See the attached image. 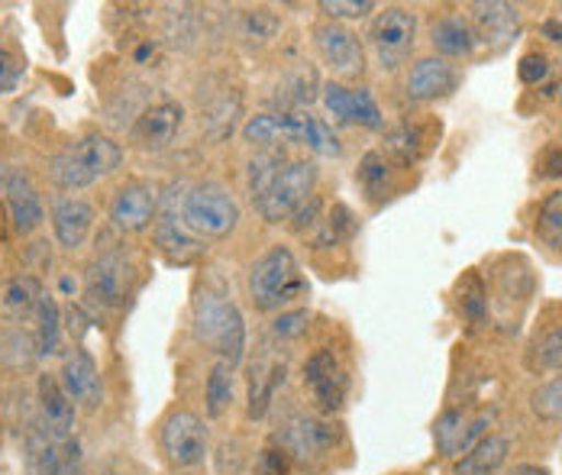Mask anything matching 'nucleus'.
I'll list each match as a JSON object with an SVG mask.
<instances>
[{
  "mask_svg": "<svg viewBox=\"0 0 562 475\" xmlns=\"http://www.w3.org/2000/svg\"><path fill=\"white\" fill-rule=\"evenodd\" d=\"M537 237L547 249L562 252V191L547 194V201L537 211Z\"/></svg>",
  "mask_w": 562,
  "mask_h": 475,
  "instance_id": "35",
  "label": "nucleus"
},
{
  "mask_svg": "<svg viewBox=\"0 0 562 475\" xmlns=\"http://www.w3.org/2000/svg\"><path fill=\"white\" fill-rule=\"evenodd\" d=\"M430 46L437 49L440 59H469L479 46L472 23L462 13L437 16L430 26Z\"/></svg>",
  "mask_w": 562,
  "mask_h": 475,
  "instance_id": "22",
  "label": "nucleus"
},
{
  "mask_svg": "<svg viewBox=\"0 0 562 475\" xmlns=\"http://www.w3.org/2000/svg\"><path fill=\"white\" fill-rule=\"evenodd\" d=\"M33 320H36V330H33L36 353L53 357L58 350V304L53 301V295H43V301L33 310Z\"/></svg>",
  "mask_w": 562,
  "mask_h": 475,
  "instance_id": "34",
  "label": "nucleus"
},
{
  "mask_svg": "<svg viewBox=\"0 0 562 475\" xmlns=\"http://www.w3.org/2000/svg\"><path fill=\"white\" fill-rule=\"evenodd\" d=\"M321 207H324V204H321V197H317V194H314L307 204H301V207H297V214H294V234H301V237H304V234L317 230V227H321V220H324V217H321Z\"/></svg>",
  "mask_w": 562,
  "mask_h": 475,
  "instance_id": "47",
  "label": "nucleus"
},
{
  "mask_svg": "<svg viewBox=\"0 0 562 475\" xmlns=\"http://www.w3.org/2000/svg\"><path fill=\"white\" fill-rule=\"evenodd\" d=\"M181 224L204 239L229 237L239 224V204L236 197L217 181L194 184L181 201Z\"/></svg>",
  "mask_w": 562,
  "mask_h": 475,
  "instance_id": "4",
  "label": "nucleus"
},
{
  "mask_svg": "<svg viewBox=\"0 0 562 475\" xmlns=\"http://www.w3.org/2000/svg\"><path fill=\"white\" fill-rule=\"evenodd\" d=\"M356 101H359L356 88H346L342 81H327L324 84V108L337 123H352L356 126Z\"/></svg>",
  "mask_w": 562,
  "mask_h": 475,
  "instance_id": "37",
  "label": "nucleus"
},
{
  "mask_svg": "<svg viewBox=\"0 0 562 475\" xmlns=\"http://www.w3.org/2000/svg\"><path fill=\"white\" fill-rule=\"evenodd\" d=\"M281 30V20L272 13V10H266V7H259V10H246L243 16H239V36L246 39V43H269V39H276Z\"/></svg>",
  "mask_w": 562,
  "mask_h": 475,
  "instance_id": "36",
  "label": "nucleus"
},
{
  "mask_svg": "<svg viewBox=\"0 0 562 475\" xmlns=\"http://www.w3.org/2000/svg\"><path fill=\"white\" fill-rule=\"evenodd\" d=\"M159 211V194L149 181H126L111 201V220L120 234H143L153 227Z\"/></svg>",
  "mask_w": 562,
  "mask_h": 475,
  "instance_id": "12",
  "label": "nucleus"
},
{
  "mask_svg": "<svg viewBox=\"0 0 562 475\" xmlns=\"http://www.w3.org/2000/svg\"><path fill=\"white\" fill-rule=\"evenodd\" d=\"M159 443H162V453L171 466L191 470V466H201L207 460L211 433H207L204 417H198L194 411H175L162 423Z\"/></svg>",
  "mask_w": 562,
  "mask_h": 475,
  "instance_id": "7",
  "label": "nucleus"
},
{
  "mask_svg": "<svg viewBox=\"0 0 562 475\" xmlns=\"http://www.w3.org/2000/svg\"><path fill=\"white\" fill-rule=\"evenodd\" d=\"M191 324H194V337L211 347L221 362L226 365H239L246 357V320L236 307L233 297H226L217 289H204L198 292L191 304Z\"/></svg>",
  "mask_w": 562,
  "mask_h": 475,
  "instance_id": "1",
  "label": "nucleus"
},
{
  "mask_svg": "<svg viewBox=\"0 0 562 475\" xmlns=\"http://www.w3.org/2000/svg\"><path fill=\"white\" fill-rule=\"evenodd\" d=\"M427 149V136L417 123H397L389 133V152L401 166H414Z\"/></svg>",
  "mask_w": 562,
  "mask_h": 475,
  "instance_id": "33",
  "label": "nucleus"
},
{
  "mask_svg": "<svg viewBox=\"0 0 562 475\" xmlns=\"http://www.w3.org/2000/svg\"><path fill=\"white\" fill-rule=\"evenodd\" d=\"M233 365H226V362H217L214 369H211V375H207V385H204V411L211 420H217V417H224L229 411V405H233Z\"/></svg>",
  "mask_w": 562,
  "mask_h": 475,
  "instance_id": "30",
  "label": "nucleus"
},
{
  "mask_svg": "<svg viewBox=\"0 0 562 475\" xmlns=\"http://www.w3.org/2000/svg\"><path fill=\"white\" fill-rule=\"evenodd\" d=\"M356 230H359V220H356V214H352L346 204H334V207H330V214L321 220L317 234H311V246H314V249L337 246V242H342V239L352 237Z\"/></svg>",
  "mask_w": 562,
  "mask_h": 475,
  "instance_id": "31",
  "label": "nucleus"
},
{
  "mask_svg": "<svg viewBox=\"0 0 562 475\" xmlns=\"http://www.w3.org/2000/svg\"><path fill=\"white\" fill-rule=\"evenodd\" d=\"M156 246L169 256L171 262H194L204 252V242L194 237L175 214L156 220Z\"/></svg>",
  "mask_w": 562,
  "mask_h": 475,
  "instance_id": "25",
  "label": "nucleus"
},
{
  "mask_svg": "<svg viewBox=\"0 0 562 475\" xmlns=\"http://www.w3.org/2000/svg\"><path fill=\"white\" fill-rule=\"evenodd\" d=\"M314 88H317V75L307 68V71H297V75H291L284 84H281L279 91V101L281 108H284V114H291V108H304V104H311V98H314Z\"/></svg>",
  "mask_w": 562,
  "mask_h": 475,
  "instance_id": "39",
  "label": "nucleus"
},
{
  "mask_svg": "<svg viewBox=\"0 0 562 475\" xmlns=\"http://www.w3.org/2000/svg\"><path fill=\"white\" fill-rule=\"evenodd\" d=\"M291 470V456L281 450L279 440H272L269 446H262L259 460H256V473L259 475H288Z\"/></svg>",
  "mask_w": 562,
  "mask_h": 475,
  "instance_id": "44",
  "label": "nucleus"
},
{
  "mask_svg": "<svg viewBox=\"0 0 562 475\" xmlns=\"http://www.w3.org/2000/svg\"><path fill=\"white\" fill-rule=\"evenodd\" d=\"M307 392H311L314 405H317V408H321L324 415H337L339 408H342V402H346V392H349V378H346V372L339 369V372H334L330 378H324V382L311 385Z\"/></svg>",
  "mask_w": 562,
  "mask_h": 475,
  "instance_id": "38",
  "label": "nucleus"
},
{
  "mask_svg": "<svg viewBox=\"0 0 562 475\" xmlns=\"http://www.w3.org/2000/svg\"><path fill=\"white\" fill-rule=\"evenodd\" d=\"M307 320H311V314H307L304 307H297V310H281L279 317L272 320V333H276L279 340H294V337H301V333L307 330Z\"/></svg>",
  "mask_w": 562,
  "mask_h": 475,
  "instance_id": "43",
  "label": "nucleus"
},
{
  "mask_svg": "<svg viewBox=\"0 0 562 475\" xmlns=\"http://www.w3.org/2000/svg\"><path fill=\"white\" fill-rule=\"evenodd\" d=\"M43 301V285L36 275H16L0 285V317L7 320H26L33 317L36 304Z\"/></svg>",
  "mask_w": 562,
  "mask_h": 475,
  "instance_id": "24",
  "label": "nucleus"
},
{
  "mask_svg": "<svg viewBox=\"0 0 562 475\" xmlns=\"http://www.w3.org/2000/svg\"><path fill=\"white\" fill-rule=\"evenodd\" d=\"M540 33H543L550 43H562V20H557V16L543 20V23H540Z\"/></svg>",
  "mask_w": 562,
  "mask_h": 475,
  "instance_id": "49",
  "label": "nucleus"
},
{
  "mask_svg": "<svg viewBox=\"0 0 562 475\" xmlns=\"http://www.w3.org/2000/svg\"><path fill=\"white\" fill-rule=\"evenodd\" d=\"M0 194H3V204L10 211L13 230L20 237L33 234L46 220L43 197H40V191H36V184H33L26 169H20V166H0Z\"/></svg>",
  "mask_w": 562,
  "mask_h": 475,
  "instance_id": "9",
  "label": "nucleus"
},
{
  "mask_svg": "<svg viewBox=\"0 0 562 475\" xmlns=\"http://www.w3.org/2000/svg\"><path fill=\"white\" fill-rule=\"evenodd\" d=\"M94 227V207L85 197H61L53 207V234L61 249H78Z\"/></svg>",
  "mask_w": 562,
  "mask_h": 475,
  "instance_id": "20",
  "label": "nucleus"
},
{
  "mask_svg": "<svg viewBox=\"0 0 562 475\" xmlns=\"http://www.w3.org/2000/svg\"><path fill=\"white\" fill-rule=\"evenodd\" d=\"M284 359L272 353H259L249 369V417H266L276 402V392L284 385Z\"/></svg>",
  "mask_w": 562,
  "mask_h": 475,
  "instance_id": "21",
  "label": "nucleus"
},
{
  "mask_svg": "<svg viewBox=\"0 0 562 475\" xmlns=\"http://www.w3.org/2000/svg\"><path fill=\"white\" fill-rule=\"evenodd\" d=\"M359 184L366 188V194L369 197H375V201H382V197H389L394 191V169L392 162L385 159V152H379V149H372V152H366L362 156V162H359Z\"/></svg>",
  "mask_w": 562,
  "mask_h": 475,
  "instance_id": "29",
  "label": "nucleus"
},
{
  "mask_svg": "<svg viewBox=\"0 0 562 475\" xmlns=\"http://www.w3.org/2000/svg\"><path fill=\"white\" fill-rule=\"evenodd\" d=\"M524 365L533 375H550V372H562V324H553L547 330H540L527 353H524Z\"/></svg>",
  "mask_w": 562,
  "mask_h": 475,
  "instance_id": "26",
  "label": "nucleus"
},
{
  "mask_svg": "<svg viewBox=\"0 0 562 475\" xmlns=\"http://www.w3.org/2000/svg\"><path fill=\"white\" fill-rule=\"evenodd\" d=\"M540 176L543 179H562V146H550L540 159Z\"/></svg>",
  "mask_w": 562,
  "mask_h": 475,
  "instance_id": "48",
  "label": "nucleus"
},
{
  "mask_svg": "<svg viewBox=\"0 0 562 475\" xmlns=\"http://www.w3.org/2000/svg\"><path fill=\"white\" fill-rule=\"evenodd\" d=\"M314 46L324 65L339 78H359L366 71V53L359 36L342 23H321L314 30Z\"/></svg>",
  "mask_w": 562,
  "mask_h": 475,
  "instance_id": "11",
  "label": "nucleus"
},
{
  "mask_svg": "<svg viewBox=\"0 0 562 475\" xmlns=\"http://www.w3.org/2000/svg\"><path fill=\"white\" fill-rule=\"evenodd\" d=\"M339 369H342V365H339V359L334 350H314V353L307 357V362H304V388H311V385L330 378Z\"/></svg>",
  "mask_w": 562,
  "mask_h": 475,
  "instance_id": "41",
  "label": "nucleus"
},
{
  "mask_svg": "<svg viewBox=\"0 0 562 475\" xmlns=\"http://www.w3.org/2000/svg\"><path fill=\"white\" fill-rule=\"evenodd\" d=\"M26 466L30 475H61L78 466V443L56 440L46 430L30 433L26 440Z\"/></svg>",
  "mask_w": 562,
  "mask_h": 475,
  "instance_id": "16",
  "label": "nucleus"
},
{
  "mask_svg": "<svg viewBox=\"0 0 562 475\" xmlns=\"http://www.w3.org/2000/svg\"><path fill=\"white\" fill-rule=\"evenodd\" d=\"M284 152L281 149H259L256 159H249V169H246V188H249V197L252 204L262 201V194L272 188V181L279 179V172L284 169Z\"/></svg>",
  "mask_w": 562,
  "mask_h": 475,
  "instance_id": "28",
  "label": "nucleus"
},
{
  "mask_svg": "<svg viewBox=\"0 0 562 475\" xmlns=\"http://www.w3.org/2000/svg\"><path fill=\"white\" fill-rule=\"evenodd\" d=\"M459 84V75L450 61L440 59V56H427V59H417L407 71V98L411 101H440V98H450Z\"/></svg>",
  "mask_w": 562,
  "mask_h": 475,
  "instance_id": "14",
  "label": "nucleus"
},
{
  "mask_svg": "<svg viewBox=\"0 0 562 475\" xmlns=\"http://www.w3.org/2000/svg\"><path fill=\"white\" fill-rule=\"evenodd\" d=\"M547 75H550V59L543 53H527L517 61V78L524 84H540V81H547Z\"/></svg>",
  "mask_w": 562,
  "mask_h": 475,
  "instance_id": "45",
  "label": "nucleus"
},
{
  "mask_svg": "<svg viewBox=\"0 0 562 475\" xmlns=\"http://www.w3.org/2000/svg\"><path fill=\"white\" fill-rule=\"evenodd\" d=\"M321 10L337 23V20H359V16L375 13V3L372 0H324Z\"/></svg>",
  "mask_w": 562,
  "mask_h": 475,
  "instance_id": "42",
  "label": "nucleus"
},
{
  "mask_svg": "<svg viewBox=\"0 0 562 475\" xmlns=\"http://www.w3.org/2000/svg\"><path fill=\"white\" fill-rule=\"evenodd\" d=\"M246 285H249V297H252L256 310H262V314L284 310L294 297L307 292L301 265H297V259H294V252L288 246H272L269 252H262L252 262Z\"/></svg>",
  "mask_w": 562,
  "mask_h": 475,
  "instance_id": "3",
  "label": "nucleus"
},
{
  "mask_svg": "<svg viewBox=\"0 0 562 475\" xmlns=\"http://www.w3.org/2000/svg\"><path fill=\"white\" fill-rule=\"evenodd\" d=\"M130 262L120 252H108L101 259H94V265L88 269V295L94 297L101 307H120L130 295Z\"/></svg>",
  "mask_w": 562,
  "mask_h": 475,
  "instance_id": "15",
  "label": "nucleus"
},
{
  "mask_svg": "<svg viewBox=\"0 0 562 475\" xmlns=\"http://www.w3.org/2000/svg\"><path fill=\"white\" fill-rule=\"evenodd\" d=\"M301 143H304L311 152H317V156H327V159H334V156H339V152H342V146H339L334 126H330L327 120L307 114V111H301Z\"/></svg>",
  "mask_w": 562,
  "mask_h": 475,
  "instance_id": "32",
  "label": "nucleus"
},
{
  "mask_svg": "<svg viewBox=\"0 0 562 475\" xmlns=\"http://www.w3.org/2000/svg\"><path fill=\"white\" fill-rule=\"evenodd\" d=\"M61 475H81L78 470H68V473H61Z\"/></svg>",
  "mask_w": 562,
  "mask_h": 475,
  "instance_id": "51",
  "label": "nucleus"
},
{
  "mask_svg": "<svg viewBox=\"0 0 562 475\" xmlns=\"http://www.w3.org/2000/svg\"><path fill=\"white\" fill-rule=\"evenodd\" d=\"M314 188H317V166L307 159H291V162H284L279 179L272 181V188L262 194V201L256 207H259L262 220L281 224V220L294 217L297 207L314 197Z\"/></svg>",
  "mask_w": 562,
  "mask_h": 475,
  "instance_id": "5",
  "label": "nucleus"
},
{
  "mask_svg": "<svg viewBox=\"0 0 562 475\" xmlns=\"http://www.w3.org/2000/svg\"><path fill=\"white\" fill-rule=\"evenodd\" d=\"M510 475H553L547 466H537V463H520V466H514Z\"/></svg>",
  "mask_w": 562,
  "mask_h": 475,
  "instance_id": "50",
  "label": "nucleus"
},
{
  "mask_svg": "<svg viewBox=\"0 0 562 475\" xmlns=\"http://www.w3.org/2000/svg\"><path fill=\"white\" fill-rule=\"evenodd\" d=\"M181 120H184L181 104H175V101L153 104V108H146L136 117L133 129H130V139L139 149H146V152H162V149H169L171 143H175V136L181 129Z\"/></svg>",
  "mask_w": 562,
  "mask_h": 475,
  "instance_id": "13",
  "label": "nucleus"
},
{
  "mask_svg": "<svg viewBox=\"0 0 562 475\" xmlns=\"http://www.w3.org/2000/svg\"><path fill=\"white\" fill-rule=\"evenodd\" d=\"M58 375H61L58 382H61L65 395L75 405H81V408H98L101 405V395H104L101 372H98L94 359L88 357V353H75V357L65 359V365H61Z\"/></svg>",
  "mask_w": 562,
  "mask_h": 475,
  "instance_id": "17",
  "label": "nucleus"
},
{
  "mask_svg": "<svg viewBox=\"0 0 562 475\" xmlns=\"http://www.w3.org/2000/svg\"><path fill=\"white\" fill-rule=\"evenodd\" d=\"M337 423L314 415H291L279 430L281 450L291 456V463L314 466L337 446Z\"/></svg>",
  "mask_w": 562,
  "mask_h": 475,
  "instance_id": "6",
  "label": "nucleus"
},
{
  "mask_svg": "<svg viewBox=\"0 0 562 475\" xmlns=\"http://www.w3.org/2000/svg\"><path fill=\"white\" fill-rule=\"evenodd\" d=\"M530 411L540 417V420H550L557 423L562 420V375L553 382H543L530 392Z\"/></svg>",
  "mask_w": 562,
  "mask_h": 475,
  "instance_id": "40",
  "label": "nucleus"
},
{
  "mask_svg": "<svg viewBox=\"0 0 562 475\" xmlns=\"http://www.w3.org/2000/svg\"><path fill=\"white\" fill-rule=\"evenodd\" d=\"M507 453L510 440L505 433H488L452 466V475H495L507 463Z\"/></svg>",
  "mask_w": 562,
  "mask_h": 475,
  "instance_id": "23",
  "label": "nucleus"
},
{
  "mask_svg": "<svg viewBox=\"0 0 562 475\" xmlns=\"http://www.w3.org/2000/svg\"><path fill=\"white\" fill-rule=\"evenodd\" d=\"M40 411L43 430L56 440H71L75 433V402L65 395L61 382L53 375H40Z\"/></svg>",
  "mask_w": 562,
  "mask_h": 475,
  "instance_id": "19",
  "label": "nucleus"
},
{
  "mask_svg": "<svg viewBox=\"0 0 562 475\" xmlns=\"http://www.w3.org/2000/svg\"><path fill=\"white\" fill-rule=\"evenodd\" d=\"M456 307H459V314L472 327H482L485 324V317H488V289H485V282H482V275L475 269H469L456 282Z\"/></svg>",
  "mask_w": 562,
  "mask_h": 475,
  "instance_id": "27",
  "label": "nucleus"
},
{
  "mask_svg": "<svg viewBox=\"0 0 562 475\" xmlns=\"http://www.w3.org/2000/svg\"><path fill=\"white\" fill-rule=\"evenodd\" d=\"M20 78H23V59L10 49H0V94L16 91Z\"/></svg>",
  "mask_w": 562,
  "mask_h": 475,
  "instance_id": "46",
  "label": "nucleus"
},
{
  "mask_svg": "<svg viewBox=\"0 0 562 475\" xmlns=\"http://www.w3.org/2000/svg\"><path fill=\"white\" fill-rule=\"evenodd\" d=\"M492 423V411H469V408H450L437 417L434 423V440H437V450L447 456V460H462L482 437H488Z\"/></svg>",
  "mask_w": 562,
  "mask_h": 475,
  "instance_id": "10",
  "label": "nucleus"
},
{
  "mask_svg": "<svg viewBox=\"0 0 562 475\" xmlns=\"http://www.w3.org/2000/svg\"><path fill=\"white\" fill-rule=\"evenodd\" d=\"M469 13H472V30L479 43L505 46L520 30V10L514 3H469Z\"/></svg>",
  "mask_w": 562,
  "mask_h": 475,
  "instance_id": "18",
  "label": "nucleus"
},
{
  "mask_svg": "<svg viewBox=\"0 0 562 475\" xmlns=\"http://www.w3.org/2000/svg\"><path fill=\"white\" fill-rule=\"evenodd\" d=\"M120 162H123V149L111 136L91 133L58 152L49 162V179L65 191H78V188H88L94 181L113 176L120 169Z\"/></svg>",
  "mask_w": 562,
  "mask_h": 475,
  "instance_id": "2",
  "label": "nucleus"
},
{
  "mask_svg": "<svg viewBox=\"0 0 562 475\" xmlns=\"http://www.w3.org/2000/svg\"><path fill=\"white\" fill-rule=\"evenodd\" d=\"M369 39L379 53V59L389 68L401 61L417 43V13L407 7H385L369 23Z\"/></svg>",
  "mask_w": 562,
  "mask_h": 475,
  "instance_id": "8",
  "label": "nucleus"
}]
</instances>
